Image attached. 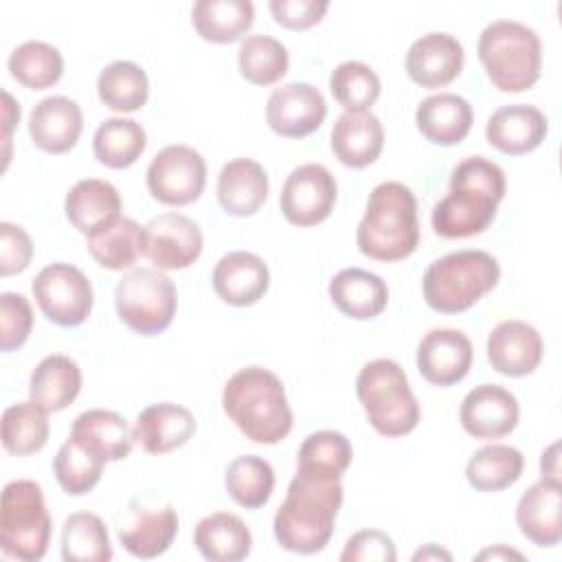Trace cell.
<instances>
[{"label": "cell", "mask_w": 562, "mask_h": 562, "mask_svg": "<svg viewBox=\"0 0 562 562\" xmlns=\"http://www.w3.org/2000/svg\"><path fill=\"white\" fill-rule=\"evenodd\" d=\"M342 498L340 479L296 470L272 520L277 542L303 555L323 551L334 536Z\"/></svg>", "instance_id": "obj_1"}, {"label": "cell", "mask_w": 562, "mask_h": 562, "mask_svg": "<svg viewBox=\"0 0 562 562\" xmlns=\"http://www.w3.org/2000/svg\"><path fill=\"white\" fill-rule=\"evenodd\" d=\"M505 171L485 156L461 160L450 176V193L432 209V228L446 239L483 233L496 217L505 198Z\"/></svg>", "instance_id": "obj_2"}, {"label": "cell", "mask_w": 562, "mask_h": 562, "mask_svg": "<svg viewBox=\"0 0 562 562\" xmlns=\"http://www.w3.org/2000/svg\"><path fill=\"white\" fill-rule=\"evenodd\" d=\"M224 413L237 430L255 441L274 446L292 430V408L283 382L263 367H244L224 384Z\"/></svg>", "instance_id": "obj_3"}, {"label": "cell", "mask_w": 562, "mask_h": 562, "mask_svg": "<svg viewBox=\"0 0 562 562\" xmlns=\"http://www.w3.org/2000/svg\"><path fill=\"white\" fill-rule=\"evenodd\" d=\"M356 244L375 261H400L415 252L419 244L417 202L406 184L389 180L369 193Z\"/></svg>", "instance_id": "obj_4"}, {"label": "cell", "mask_w": 562, "mask_h": 562, "mask_svg": "<svg viewBox=\"0 0 562 562\" xmlns=\"http://www.w3.org/2000/svg\"><path fill=\"white\" fill-rule=\"evenodd\" d=\"M479 59L501 92L529 90L540 79L542 44L533 29L516 20H494L479 37Z\"/></svg>", "instance_id": "obj_5"}, {"label": "cell", "mask_w": 562, "mask_h": 562, "mask_svg": "<svg viewBox=\"0 0 562 562\" xmlns=\"http://www.w3.org/2000/svg\"><path fill=\"white\" fill-rule=\"evenodd\" d=\"M501 279L498 261L485 250H457L432 261L422 279L424 301L441 314L470 310Z\"/></svg>", "instance_id": "obj_6"}, {"label": "cell", "mask_w": 562, "mask_h": 562, "mask_svg": "<svg viewBox=\"0 0 562 562\" xmlns=\"http://www.w3.org/2000/svg\"><path fill=\"white\" fill-rule=\"evenodd\" d=\"M356 395L369 424L382 437H404L419 424V404L395 360L367 362L356 378Z\"/></svg>", "instance_id": "obj_7"}, {"label": "cell", "mask_w": 562, "mask_h": 562, "mask_svg": "<svg viewBox=\"0 0 562 562\" xmlns=\"http://www.w3.org/2000/svg\"><path fill=\"white\" fill-rule=\"evenodd\" d=\"M50 516L42 487L35 481L18 479L4 485L0 507V547L22 562L44 558L50 542Z\"/></svg>", "instance_id": "obj_8"}, {"label": "cell", "mask_w": 562, "mask_h": 562, "mask_svg": "<svg viewBox=\"0 0 562 562\" xmlns=\"http://www.w3.org/2000/svg\"><path fill=\"white\" fill-rule=\"evenodd\" d=\"M119 318L140 336L162 334L178 307L173 281L154 268H134L114 288Z\"/></svg>", "instance_id": "obj_9"}, {"label": "cell", "mask_w": 562, "mask_h": 562, "mask_svg": "<svg viewBox=\"0 0 562 562\" xmlns=\"http://www.w3.org/2000/svg\"><path fill=\"white\" fill-rule=\"evenodd\" d=\"M31 288L42 314L59 327H77L92 312V283L70 263L42 268Z\"/></svg>", "instance_id": "obj_10"}, {"label": "cell", "mask_w": 562, "mask_h": 562, "mask_svg": "<svg viewBox=\"0 0 562 562\" xmlns=\"http://www.w3.org/2000/svg\"><path fill=\"white\" fill-rule=\"evenodd\" d=\"M206 184V162L189 145L162 147L147 167V189L154 200L167 206L195 202Z\"/></svg>", "instance_id": "obj_11"}, {"label": "cell", "mask_w": 562, "mask_h": 562, "mask_svg": "<svg viewBox=\"0 0 562 562\" xmlns=\"http://www.w3.org/2000/svg\"><path fill=\"white\" fill-rule=\"evenodd\" d=\"M338 187L327 167L307 162L285 178L279 206L283 217L294 226H316L325 222L336 204Z\"/></svg>", "instance_id": "obj_12"}, {"label": "cell", "mask_w": 562, "mask_h": 562, "mask_svg": "<svg viewBox=\"0 0 562 562\" xmlns=\"http://www.w3.org/2000/svg\"><path fill=\"white\" fill-rule=\"evenodd\" d=\"M200 226L176 211L160 213L143 226V255L158 270H184L202 255Z\"/></svg>", "instance_id": "obj_13"}, {"label": "cell", "mask_w": 562, "mask_h": 562, "mask_svg": "<svg viewBox=\"0 0 562 562\" xmlns=\"http://www.w3.org/2000/svg\"><path fill=\"white\" fill-rule=\"evenodd\" d=\"M327 116V103L321 90L305 81H290L274 88L266 103L270 130L283 138H305L314 134Z\"/></svg>", "instance_id": "obj_14"}, {"label": "cell", "mask_w": 562, "mask_h": 562, "mask_svg": "<svg viewBox=\"0 0 562 562\" xmlns=\"http://www.w3.org/2000/svg\"><path fill=\"white\" fill-rule=\"evenodd\" d=\"M520 406L512 391L498 384H479L461 402L459 419L474 439H501L518 426Z\"/></svg>", "instance_id": "obj_15"}, {"label": "cell", "mask_w": 562, "mask_h": 562, "mask_svg": "<svg viewBox=\"0 0 562 562\" xmlns=\"http://www.w3.org/2000/svg\"><path fill=\"white\" fill-rule=\"evenodd\" d=\"M470 338L450 327L430 329L417 345V369L426 382L435 386H452L461 382L472 367Z\"/></svg>", "instance_id": "obj_16"}, {"label": "cell", "mask_w": 562, "mask_h": 562, "mask_svg": "<svg viewBox=\"0 0 562 562\" xmlns=\"http://www.w3.org/2000/svg\"><path fill=\"white\" fill-rule=\"evenodd\" d=\"M542 353V336L525 321H503L487 336V360L492 369L509 378L533 373Z\"/></svg>", "instance_id": "obj_17"}, {"label": "cell", "mask_w": 562, "mask_h": 562, "mask_svg": "<svg viewBox=\"0 0 562 562\" xmlns=\"http://www.w3.org/2000/svg\"><path fill=\"white\" fill-rule=\"evenodd\" d=\"M463 46L450 33H426L406 53V72L422 88H443L463 68Z\"/></svg>", "instance_id": "obj_18"}, {"label": "cell", "mask_w": 562, "mask_h": 562, "mask_svg": "<svg viewBox=\"0 0 562 562\" xmlns=\"http://www.w3.org/2000/svg\"><path fill=\"white\" fill-rule=\"evenodd\" d=\"M547 116L527 103L498 108L485 125V136L492 147L507 156H525L542 145L547 138Z\"/></svg>", "instance_id": "obj_19"}, {"label": "cell", "mask_w": 562, "mask_h": 562, "mask_svg": "<svg viewBox=\"0 0 562 562\" xmlns=\"http://www.w3.org/2000/svg\"><path fill=\"white\" fill-rule=\"evenodd\" d=\"M215 294L235 307L257 303L270 285V272L263 259L248 250H233L224 255L213 268Z\"/></svg>", "instance_id": "obj_20"}, {"label": "cell", "mask_w": 562, "mask_h": 562, "mask_svg": "<svg viewBox=\"0 0 562 562\" xmlns=\"http://www.w3.org/2000/svg\"><path fill=\"white\" fill-rule=\"evenodd\" d=\"M516 522L536 547H555L562 540V483H533L516 505Z\"/></svg>", "instance_id": "obj_21"}, {"label": "cell", "mask_w": 562, "mask_h": 562, "mask_svg": "<svg viewBox=\"0 0 562 562\" xmlns=\"http://www.w3.org/2000/svg\"><path fill=\"white\" fill-rule=\"evenodd\" d=\"M83 130L81 108L68 97H46L31 110L29 134L31 140L48 154L70 151Z\"/></svg>", "instance_id": "obj_22"}, {"label": "cell", "mask_w": 562, "mask_h": 562, "mask_svg": "<svg viewBox=\"0 0 562 562\" xmlns=\"http://www.w3.org/2000/svg\"><path fill=\"white\" fill-rule=\"evenodd\" d=\"M198 424L189 408L171 402H158L143 408L134 424V441L149 454H167L184 446Z\"/></svg>", "instance_id": "obj_23"}, {"label": "cell", "mask_w": 562, "mask_h": 562, "mask_svg": "<svg viewBox=\"0 0 562 562\" xmlns=\"http://www.w3.org/2000/svg\"><path fill=\"white\" fill-rule=\"evenodd\" d=\"M123 202L114 184L99 178H83L66 195L64 211L68 222L86 237L112 226L121 215Z\"/></svg>", "instance_id": "obj_24"}, {"label": "cell", "mask_w": 562, "mask_h": 562, "mask_svg": "<svg viewBox=\"0 0 562 562\" xmlns=\"http://www.w3.org/2000/svg\"><path fill=\"white\" fill-rule=\"evenodd\" d=\"M331 151L351 169H364L378 160L384 147V130L371 112H345L331 127Z\"/></svg>", "instance_id": "obj_25"}, {"label": "cell", "mask_w": 562, "mask_h": 562, "mask_svg": "<svg viewBox=\"0 0 562 562\" xmlns=\"http://www.w3.org/2000/svg\"><path fill=\"white\" fill-rule=\"evenodd\" d=\"M472 121L474 112L468 99L452 92L426 97L415 112V123L422 136L443 147L461 143L470 134Z\"/></svg>", "instance_id": "obj_26"}, {"label": "cell", "mask_w": 562, "mask_h": 562, "mask_svg": "<svg viewBox=\"0 0 562 562\" xmlns=\"http://www.w3.org/2000/svg\"><path fill=\"white\" fill-rule=\"evenodd\" d=\"M268 198V173L250 158L226 162L217 176V200L228 215H255Z\"/></svg>", "instance_id": "obj_27"}, {"label": "cell", "mask_w": 562, "mask_h": 562, "mask_svg": "<svg viewBox=\"0 0 562 562\" xmlns=\"http://www.w3.org/2000/svg\"><path fill=\"white\" fill-rule=\"evenodd\" d=\"M329 299L349 318L369 321L384 312L389 288L375 272L362 268H345L329 281Z\"/></svg>", "instance_id": "obj_28"}, {"label": "cell", "mask_w": 562, "mask_h": 562, "mask_svg": "<svg viewBox=\"0 0 562 562\" xmlns=\"http://www.w3.org/2000/svg\"><path fill=\"white\" fill-rule=\"evenodd\" d=\"M70 437L105 461L130 457L132 446L136 443L130 424L119 413L105 408H90L77 415Z\"/></svg>", "instance_id": "obj_29"}, {"label": "cell", "mask_w": 562, "mask_h": 562, "mask_svg": "<svg viewBox=\"0 0 562 562\" xmlns=\"http://www.w3.org/2000/svg\"><path fill=\"white\" fill-rule=\"evenodd\" d=\"M81 391V369L64 353L46 356L31 373L29 397L46 413L68 408Z\"/></svg>", "instance_id": "obj_30"}, {"label": "cell", "mask_w": 562, "mask_h": 562, "mask_svg": "<svg viewBox=\"0 0 562 562\" xmlns=\"http://www.w3.org/2000/svg\"><path fill=\"white\" fill-rule=\"evenodd\" d=\"M193 544L211 562H237L250 553L252 536L239 516L215 512L195 525Z\"/></svg>", "instance_id": "obj_31"}, {"label": "cell", "mask_w": 562, "mask_h": 562, "mask_svg": "<svg viewBox=\"0 0 562 562\" xmlns=\"http://www.w3.org/2000/svg\"><path fill=\"white\" fill-rule=\"evenodd\" d=\"M198 35L213 44L237 42L255 22L250 0H198L191 9Z\"/></svg>", "instance_id": "obj_32"}, {"label": "cell", "mask_w": 562, "mask_h": 562, "mask_svg": "<svg viewBox=\"0 0 562 562\" xmlns=\"http://www.w3.org/2000/svg\"><path fill=\"white\" fill-rule=\"evenodd\" d=\"M178 533V514L171 505L160 509H143L127 522L119 540L136 558L149 560L165 553Z\"/></svg>", "instance_id": "obj_33"}, {"label": "cell", "mask_w": 562, "mask_h": 562, "mask_svg": "<svg viewBox=\"0 0 562 562\" xmlns=\"http://www.w3.org/2000/svg\"><path fill=\"white\" fill-rule=\"evenodd\" d=\"M522 465L525 459L518 448L490 443L470 457L465 465V479L479 492H501L520 479Z\"/></svg>", "instance_id": "obj_34"}, {"label": "cell", "mask_w": 562, "mask_h": 562, "mask_svg": "<svg viewBox=\"0 0 562 562\" xmlns=\"http://www.w3.org/2000/svg\"><path fill=\"white\" fill-rule=\"evenodd\" d=\"M147 134L134 119H108L103 121L92 138L94 158L110 169H125L134 165L145 151Z\"/></svg>", "instance_id": "obj_35"}, {"label": "cell", "mask_w": 562, "mask_h": 562, "mask_svg": "<svg viewBox=\"0 0 562 562\" xmlns=\"http://www.w3.org/2000/svg\"><path fill=\"white\" fill-rule=\"evenodd\" d=\"M97 92L105 108L114 112H136L147 103L149 81L138 64L116 59L99 72Z\"/></svg>", "instance_id": "obj_36"}, {"label": "cell", "mask_w": 562, "mask_h": 562, "mask_svg": "<svg viewBox=\"0 0 562 562\" xmlns=\"http://www.w3.org/2000/svg\"><path fill=\"white\" fill-rule=\"evenodd\" d=\"M88 250L105 270H127L143 255V226L119 217L112 226L88 237Z\"/></svg>", "instance_id": "obj_37"}, {"label": "cell", "mask_w": 562, "mask_h": 562, "mask_svg": "<svg viewBox=\"0 0 562 562\" xmlns=\"http://www.w3.org/2000/svg\"><path fill=\"white\" fill-rule=\"evenodd\" d=\"M224 485L237 505L246 509H259L272 496L274 470L266 459L257 454H244L228 463Z\"/></svg>", "instance_id": "obj_38"}, {"label": "cell", "mask_w": 562, "mask_h": 562, "mask_svg": "<svg viewBox=\"0 0 562 562\" xmlns=\"http://www.w3.org/2000/svg\"><path fill=\"white\" fill-rule=\"evenodd\" d=\"M61 558L66 562H108L112 544L103 520L90 512L70 514L61 529Z\"/></svg>", "instance_id": "obj_39"}, {"label": "cell", "mask_w": 562, "mask_h": 562, "mask_svg": "<svg viewBox=\"0 0 562 562\" xmlns=\"http://www.w3.org/2000/svg\"><path fill=\"white\" fill-rule=\"evenodd\" d=\"M9 72L24 88L44 90L61 79L64 57L55 46L40 40H29L9 55Z\"/></svg>", "instance_id": "obj_40"}, {"label": "cell", "mask_w": 562, "mask_h": 562, "mask_svg": "<svg viewBox=\"0 0 562 562\" xmlns=\"http://www.w3.org/2000/svg\"><path fill=\"white\" fill-rule=\"evenodd\" d=\"M48 417L37 404L18 402L2 413V446L7 452L26 457L40 452L48 441Z\"/></svg>", "instance_id": "obj_41"}, {"label": "cell", "mask_w": 562, "mask_h": 562, "mask_svg": "<svg viewBox=\"0 0 562 562\" xmlns=\"http://www.w3.org/2000/svg\"><path fill=\"white\" fill-rule=\"evenodd\" d=\"M351 443L342 432L318 430L303 439L296 454V470L329 479H342V474L351 465Z\"/></svg>", "instance_id": "obj_42"}, {"label": "cell", "mask_w": 562, "mask_h": 562, "mask_svg": "<svg viewBox=\"0 0 562 562\" xmlns=\"http://www.w3.org/2000/svg\"><path fill=\"white\" fill-rule=\"evenodd\" d=\"M239 72L255 86L277 83L290 66L288 48L270 35H248L237 53Z\"/></svg>", "instance_id": "obj_43"}, {"label": "cell", "mask_w": 562, "mask_h": 562, "mask_svg": "<svg viewBox=\"0 0 562 562\" xmlns=\"http://www.w3.org/2000/svg\"><path fill=\"white\" fill-rule=\"evenodd\" d=\"M108 461L83 448L79 441L68 437L53 459V472L61 490L70 496L88 494L103 474Z\"/></svg>", "instance_id": "obj_44"}, {"label": "cell", "mask_w": 562, "mask_h": 562, "mask_svg": "<svg viewBox=\"0 0 562 562\" xmlns=\"http://www.w3.org/2000/svg\"><path fill=\"white\" fill-rule=\"evenodd\" d=\"M329 90L345 112H369L380 97V79L371 66L349 59L331 70Z\"/></svg>", "instance_id": "obj_45"}, {"label": "cell", "mask_w": 562, "mask_h": 562, "mask_svg": "<svg viewBox=\"0 0 562 562\" xmlns=\"http://www.w3.org/2000/svg\"><path fill=\"white\" fill-rule=\"evenodd\" d=\"M0 347L13 351L22 347L33 329V310L24 294L2 292L0 294Z\"/></svg>", "instance_id": "obj_46"}, {"label": "cell", "mask_w": 562, "mask_h": 562, "mask_svg": "<svg viewBox=\"0 0 562 562\" xmlns=\"http://www.w3.org/2000/svg\"><path fill=\"white\" fill-rule=\"evenodd\" d=\"M395 558L397 551L391 536L380 529L356 531L340 553L342 562H393Z\"/></svg>", "instance_id": "obj_47"}, {"label": "cell", "mask_w": 562, "mask_h": 562, "mask_svg": "<svg viewBox=\"0 0 562 562\" xmlns=\"http://www.w3.org/2000/svg\"><path fill=\"white\" fill-rule=\"evenodd\" d=\"M33 241L29 233L11 222H0V274H18L29 268Z\"/></svg>", "instance_id": "obj_48"}, {"label": "cell", "mask_w": 562, "mask_h": 562, "mask_svg": "<svg viewBox=\"0 0 562 562\" xmlns=\"http://www.w3.org/2000/svg\"><path fill=\"white\" fill-rule=\"evenodd\" d=\"M268 7L277 24L292 31H305L323 20V15L329 9V2L327 0H270Z\"/></svg>", "instance_id": "obj_49"}, {"label": "cell", "mask_w": 562, "mask_h": 562, "mask_svg": "<svg viewBox=\"0 0 562 562\" xmlns=\"http://www.w3.org/2000/svg\"><path fill=\"white\" fill-rule=\"evenodd\" d=\"M20 121V103L13 101V97L9 92H2V123H4V167L9 162V143H11V132L15 127V123Z\"/></svg>", "instance_id": "obj_50"}, {"label": "cell", "mask_w": 562, "mask_h": 562, "mask_svg": "<svg viewBox=\"0 0 562 562\" xmlns=\"http://www.w3.org/2000/svg\"><path fill=\"white\" fill-rule=\"evenodd\" d=\"M560 443L553 441L540 457V474L542 479H549V481H555V483H562L560 479Z\"/></svg>", "instance_id": "obj_51"}, {"label": "cell", "mask_w": 562, "mask_h": 562, "mask_svg": "<svg viewBox=\"0 0 562 562\" xmlns=\"http://www.w3.org/2000/svg\"><path fill=\"white\" fill-rule=\"evenodd\" d=\"M485 558H492V560H498V558H518V560H522L525 555L518 553V551H514V549H507V547H503V544H496V547L485 549V551H481V553L476 555V560H485Z\"/></svg>", "instance_id": "obj_52"}, {"label": "cell", "mask_w": 562, "mask_h": 562, "mask_svg": "<svg viewBox=\"0 0 562 562\" xmlns=\"http://www.w3.org/2000/svg\"><path fill=\"white\" fill-rule=\"evenodd\" d=\"M439 558H443V560H452V555L448 553V551H443V549H439L437 544H426L424 549H419L415 555H413V560L417 562V560H439Z\"/></svg>", "instance_id": "obj_53"}]
</instances>
